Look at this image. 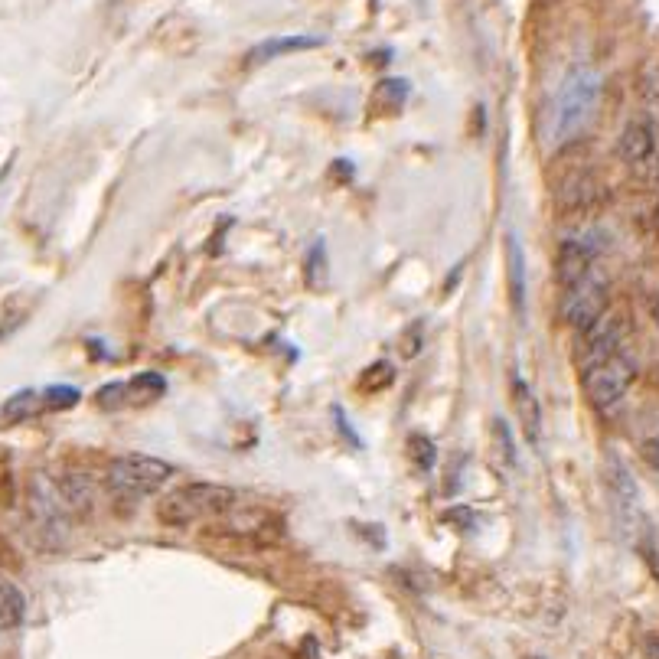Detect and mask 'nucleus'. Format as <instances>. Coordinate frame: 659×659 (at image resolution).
Instances as JSON below:
<instances>
[{
  "label": "nucleus",
  "instance_id": "nucleus-25",
  "mask_svg": "<svg viewBox=\"0 0 659 659\" xmlns=\"http://www.w3.org/2000/svg\"><path fill=\"white\" fill-rule=\"evenodd\" d=\"M314 659H320V656H314Z\"/></svg>",
  "mask_w": 659,
  "mask_h": 659
},
{
  "label": "nucleus",
  "instance_id": "nucleus-17",
  "mask_svg": "<svg viewBox=\"0 0 659 659\" xmlns=\"http://www.w3.org/2000/svg\"><path fill=\"white\" fill-rule=\"evenodd\" d=\"M167 389V382L157 376V372H144V376H138V379H131L128 382V402H154L160 392Z\"/></svg>",
  "mask_w": 659,
  "mask_h": 659
},
{
  "label": "nucleus",
  "instance_id": "nucleus-21",
  "mask_svg": "<svg viewBox=\"0 0 659 659\" xmlns=\"http://www.w3.org/2000/svg\"><path fill=\"white\" fill-rule=\"evenodd\" d=\"M408 447H412V460H415V467L418 470H431L434 467V460H438V454H434V441H428L425 434H412L408 438Z\"/></svg>",
  "mask_w": 659,
  "mask_h": 659
},
{
  "label": "nucleus",
  "instance_id": "nucleus-22",
  "mask_svg": "<svg viewBox=\"0 0 659 659\" xmlns=\"http://www.w3.org/2000/svg\"><path fill=\"white\" fill-rule=\"evenodd\" d=\"M392 379H395V372H392V363H376V366H369L366 372H363V382H359V389L363 392H382L385 385H392Z\"/></svg>",
  "mask_w": 659,
  "mask_h": 659
},
{
  "label": "nucleus",
  "instance_id": "nucleus-12",
  "mask_svg": "<svg viewBox=\"0 0 659 659\" xmlns=\"http://www.w3.org/2000/svg\"><path fill=\"white\" fill-rule=\"evenodd\" d=\"M506 291L513 310L522 314L526 310V252H522V242L516 232L506 235Z\"/></svg>",
  "mask_w": 659,
  "mask_h": 659
},
{
  "label": "nucleus",
  "instance_id": "nucleus-15",
  "mask_svg": "<svg viewBox=\"0 0 659 659\" xmlns=\"http://www.w3.org/2000/svg\"><path fill=\"white\" fill-rule=\"evenodd\" d=\"M513 395H516V408L522 421H526V434L529 441H539V431H542V415H539V402L536 395H532V389L522 379H513Z\"/></svg>",
  "mask_w": 659,
  "mask_h": 659
},
{
  "label": "nucleus",
  "instance_id": "nucleus-4",
  "mask_svg": "<svg viewBox=\"0 0 659 659\" xmlns=\"http://www.w3.org/2000/svg\"><path fill=\"white\" fill-rule=\"evenodd\" d=\"M637 372H640L637 359L630 356V350H620L614 356L601 359V363L581 369V382H584V392H588L591 405L607 412V408L624 402L630 385L637 382Z\"/></svg>",
  "mask_w": 659,
  "mask_h": 659
},
{
  "label": "nucleus",
  "instance_id": "nucleus-14",
  "mask_svg": "<svg viewBox=\"0 0 659 659\" xmlns=\"http://www.w3.org/2000/svg\"><path fill=\"white\" fill-rule=\"evenodd\" d=\"M27 620V594L14 581H0V630H17Z\"/></svg>",
  "mask_w": 659,
  "mask_h": 659
},
{
  "label": "nucleus",
  "instance_id": "nucleus-23",
  "mask_svg": "<svg viewBox=\"0 0 659 659\" xmlns=\"http://www.w3.org/2000/svg\"><path fill=\"white\" fill-rule=\"evenodd\" d=\"M402 346H405V356H415L421 350V323L418 320L412 323V330L402 337Z\"/></svg>",
  "mask_w": 659,
  "mask_h": 659
},
{
  "label": "nucleus",
  "instance_id": "nucleus-5",
  "mask_svg": "<svg viewBox=\"0 0 659 659\" xmlns=\"http://www.w3.org/2000/svg\"><path fill=\"white\" fill-rule=\"evenodd\" d=\"M27 503H30V519L36 532H40L46 545L59 549V545L69 539V522H72V513L66 500H62L59 483L49 480L46 474H33L27 487Z\"/></svg>",
  "mask_w": 659,
  "mask_h": 659
},
{
  "label": "nucleus",
  "instance_id": "nucleus-8",
  "mask_svg": "<svg viewBox=\"0 0 659 659\" xmlns=\"http://www.w3.org/2000/svg\"><path fill=\"white\" fill-rule=\"evenodd\" d=\"M604 480H607V493H611L614 516H617L620 526L630 532L640 522V487H637V480H633L630 467L617 454L607 457Z\"/></svg>",
  "mask_w": 659,
  "mask_h": 659
},
{
  "label": "nucleus",
  "instance_id": "nucleus-1",
  "mask_svg": "<svg viewBox=\"0 0 659 659\" xmlns=\"http://www.w3.org/2000/svg\"><path fill=\"white\" fill-rule=\"evenodd\" d=\"M601 95H604V76L594 66H588V62H578V66H571L565 72L562 85H558L555 128H552L558 147L575 144L591 128V121L598 118Z\"/></svg>",
  "mask_w": 659,
  "mask_h": 659
},
{
  "label": "nucleus",
  "instance_id": "nucleus-2",
  "mask_svg": "<svg viewBox=\"0 0 659 659\" xmlns=\"http://www.w3.org/2000/svg\"><path fill=\"white\" fill-rule=\"evenodd\" d=\"M235 490L232 487H222V483H206V480H196V483H186V487L170 490L164 500L157 506V516L160 522L167 526H193L206 516H219V513H229L235 506Z\"/></svg>",
  "mask_w": 659,
  "mask_h": 659
},
{
  "label": "nucleus",
  "instance_id": "nucleus-18",
  "mask_svg": "<svg viewBox=\"0 0 659 659\" xmlns=\"http://www.w3.org/2000/svg\"><path fill=\"white\" fill-rule=\"evenodd\" d=\"M408 98V82L405 79H382L376 85V95H372V102L382 105V108H399Z\"/></svg>",
  "mask_w": 659,
  "mask_h": 659
},
{
  "label": "nucleus",
  "instance_id": "nucleus-20",
  "mask_svg": "<svg viewBox=\"0 0 659 659\" xmlns=\"http://www.w3.org/2000/svg\"><path fill=\"white\" fill-rule=\"evenodd\" d=\"M493 444H496V454H500L503 467H513L516 464V444H513V431L503 418H493Z\"/></svg>",
  "mask_w": 659,
  "mask_h": 659
},
{
  "label": "nucleus",
  "instance_id": "nucleus-10",
  "mask_svg": "<svg viewBox=\"0 0 659 659\" xmlns=\"http://www.w3.org/2000/svg\"><path fill=\"white\" fill-rule=\"evenodd\" d=\"M617 151L624 157V164L643 167L656 157V124L650 118H630L620 131Z\"/></svg>",
  "mask_w": 659,
  "mask_h": 659
},
{
  "label": "nucleus",
  "instance_id": "nucleus-24",
  "mask_svg": "<svg viewBox=\"0 0 659 659\" xmlns=\"http://www.w3.org/2000/svg\"><path fill=\"white\" fill-rule=\"evenodd\" d=\"M650 646H653V653H656V659H659V640H650Z\"/></svg>",
  "mask_w": 659,
  "mask_h": 659
},
{
  "label": "nucleus",
  "instance_id": "nucleus-9",
  "mask_svg": "<svg viewBox=\"0 0 659 659\" xmlns=\"http://www.w3.org/2000/svg\"><path fill=\"white\" fill-rule=\"evenodd\" d=\"M620 350H627V323L624 317H601L594 327L584 333V350H581V369H588L601 359L614 356Z\"/></svg>",
  "mask_w": 659,
  "mask_h": 659
},
{
  "label": "nucleus",
  "instance_id": "nucleus-19",
  "mask_svg": "<svg viewBox=\"0 0 659 659\" xmlns=\"http://www.w3.org/2000/svg\"><path fill=\"white\" fill-rule=\"evenodd\" d=\"M82 399V392L76 389V385H49V389L43 392V405L53 408V412H62V408H76Z\"/></svg>",
  "mask_w": 659,
  "mask_h": 659
},
{
  "label": "nucleus",
  "instance_id": "nucleus-7",
  "mask_svg": "<svg viewBox=\"0 0 659 659\" xmlns=\"http://www.w3.org/2000/svg\"><path fill=\"white\" fill-rule=\"evenodd\" d=\"M601 232H584V235H571V239L562 242V248H558V288L571 291L575 284H581L584 278L594 271V261H598L601 255Z\"/></svg>",
  "mask_w": 659,
  "mask_h": 659
},
{
  "label": "nucleus",
  "instance_id": "nucleus-16",
  "mask_svg": "<svg viewBox=\"0 0 659 659\" xmlns=\"http://www.w3.org/2000/svg\"><path fill=\"white\" fill-rule=\"evenodd\" d=\"M40 405H43V392H36V389L14 392L4 402V418L10 421V425H17V421H27V418H33L36 412H40Z\"/></svg>",
  "mask_w": 659,
  "mask_h": 659
},
{
  "label": "nucleus",
  "instance_id": "nucleus-11",
  "mask_svg": "<svg viewBox=\"0 0 659 659\" xmlns=\"http://www.w3.org/2000/svg\"><path fill=\"white\" fill-rule=\"evenodd\" d=\"M323 43H327V40H323V36H317V33H284V36H271V40H265V43H258V46L248 49L245 62L258 66V62H271V59H281V56H288V53H307V49H320Z\"/></svg>",
  "mask_w": 659,
  "mask_h": 659
},
{
  "label": "nucleus",
  "instance_id": "nucleus-3",
  "mask_svg": "<svg viewBox=\"0 0 659 659\" xmlns=\"http://www.w3.org/2000/svg\"><path fill=\"white\" fill-rule=\"evenodd\" d=\"M173 464L160 460L154 454H124L115 457L108 467V487L124 500H141V496H154L170 483Z\"/></svg>",
  "mask_w": 659,
  "mask_h": 659
},
{
  "label": "nucleus",
  "instance_id": "nucleus-6",
  "mask_svg": "<svg viewBox=\"0 0 659 659\" xmlns=\"http://www.w3.org/2000/svg\"><path fill=\"white\" fill-rule=\"evenodd\" d=\"M607 301H611V288H607V278L594 268L581 284L562 294V317L568 327L588 333L607 314Z\"/></svg>",
  "mask_w": 659,
  "mask_h": 659
},
{
  "label": "nucleus",
  "instance_id": "nucleus-13",
  "mask_svg": "<svg viewBox=\"0 0 659 659\" xmlns=\"http://www.w3.org/2000/svg\"><path fill=\"white\" fill-rule=\"evenodd\" d=\"M59 490H62V500H66V506H69V513H76V516L92 513L95 487L85 474H66L59 480Z\"/></svg>",
  "mask_w": 659,
  "mask_h": 659
}]
</instances>
